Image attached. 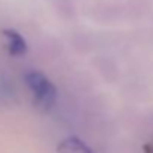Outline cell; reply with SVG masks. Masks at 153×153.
<instances>
[{"label": "cell", "instance_id": "277c9868", "mask_svg": "<svg viewBox=\"0 0 153 153\" xmlns=\"http://www.w3.org/2000/svg\"><path fill=\"white\" fill-rule=\"evenodd\" d=\"M147 153H153V143L150 146H147Z\"/></svg>", "mask_w": 153, "mask_h": 153}, {"label": "cell", "instance_id": "7a4b0ae2", "mask_svg": "<svg viewBox=\"0 0 153 153\" xmlns=\"http://www.w3.org/2000/svg\"><path fill=\"white\" fill-rule=\"evenodd\" d=\"M57 152L59 153H95L84 141H81L76 137H69L63 140L59 144Z\"/></svg>", "mask_w": 153, "mask_h": 153}, {"label": "cell", "instance_id": "3957f363", "mask_svg": "<svg viewBox=\"0 0 153 153\" xmlns=\"http://www.w3.org/2000/svg\"><path fill=\"white\" fill-rule=\"evenodd\" d=\"M3 35L8 39V48H9V53L11 54H14V56H23L27 51V44H26L24 38L17 30H5Z\"/></svg>", "mask_w": 153, "mask_h": 153}, {"label": "cell", "instance_id": "6da1fadb", "mask_svg": "<svg viewBox=\"0 0 153 153\" xmlns=\"http://www.w3.org/2000/svg\"><path fill=\"white\" fill-rule=\"evenodd\" d=\"M24 80H26L27 87L33 93L36 102L42 108H50L51 105H54L56 98H57L56 86L47 78L42 72H39V71H30V72L26 74Z\"/></svg>", "mask_w": 153, "mask_h": 153}]
</instances>
